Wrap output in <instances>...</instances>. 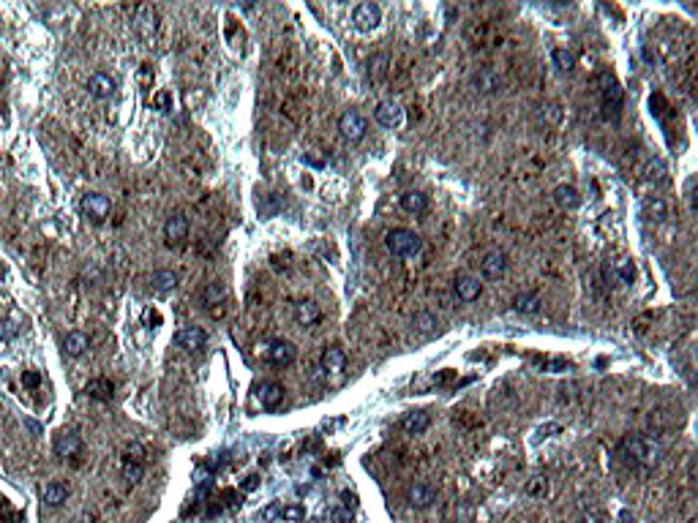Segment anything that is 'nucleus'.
<instances>
[{"label":"nucleus","mask_w":698,"mask_h":523,"mask_svg":"<svg viewBox=\"0 0 698 523\" xmlns=\"http://www.w3.org/2000/svg\"><path fill=\"white\" fill-rule=\"evenodd\" d=\"M603 270H605V278H608V281H614V284H624V286H630V284L636 281V265H633V259H627V256L608 259Z\"/></svg>","instance_id":"obj_10"},{"label":"nucleus","mask_w":698,"mask_h":523,"mask_svg":"<svg viewBox=\"0 0 698 523\" xmlns=\"http://www.w3.org/2000/svg\"><path fill=\"white\" fill-rule=\"evenodd\" d=\"M284 387L278 384V382H262L259 387H256V398L262 403V409H268V412H275L281 403H284Z\"/></svg>","instance_id":"obj_17"},{"label":"nucleus","mask_w":698,"mask_h":523,"mask_svg":"<svg viewBox=\"0 0 698 523\" xmlns=\"http://www.w3.org/2000/svg\"><path fill=\"white\" fill-rule=\"evenodd\" d=\"M620 521H622V523H636V518H633V515H630V512L624 510L622 515H620Z\"/></svg>","instance_id":"obj_40"},{"label":"nucleus","mask_w":698,"mask_h":523,"mask_svg":"<svg viewBox=\"0 0 698 523\" xmlns=\"http://www.w3.org/2000/svg\"><path fill=\"white\" fill-rule=\"evenodd\" d=\"M320 368L327 376H341L347 368V351L341 347H324L322 357H320Z\"/></svg>","instance_id":"obj_14"},{"label":"nucleus","mask_w":698,"mask_h":523,"mask_svg":"<svg viewBox=\"0 0 698 523\" xmlns=\"http://www.w3.org/2000/svg\"><path fill=\"white\" fill-rule=\"evenodd\" d=\"M399 202H401V210L409 213V216H423L425 210H428V197H425L423 191H415V188L404 191L399 197Z\"/></svg>","instance_id":"obj_21"},{"label":"nucleus","mask_w":698,"mask_h":523,"mask_svg":"<svg viewBox=\"0 0 698 523\" xmlns=\"http://www.w3.org/2000/svg\"><path fill=\"white\" fill-rule=\"evenodd\" d=\"M174 347L183 349V351H189V354H194V351H202L205 344H207V333L202 330V327H194V324H189V327H180L177 333H174Z\"/></svg>","instance_id":"obj_8"},{"label":"nucleus","mask_w":698,"mask_h":523,"mask_svg":"<svg viewBox=\"0 0 698 523\" xmlns=\"http://www.w3.org/2000/svg\"><path fill=\"white\" fill-rule=\"evenodd\" d=\"M379 22H382V8L376 3H360V6H355L352 25L357 27L360 33H371V30L379 27Z\"/></svg>","instance_id":"obj_7"},{"label":"nucleus","mask_w":698,"mask_h":523,"mask_svg":"<svg viewBox=\"0 0 698 523\" xmlns=\"http://www.w3.org/2000/svg\"><path fill=\"white\" fill-rule=\"evenodd\" d=\"M474 85H477V90H483V93H494V90L502 88V79H499L497 71L483 69V71H477V74H474Z\"/></svg>","instance_id":"obj_29"},{"label":"nucleus","mask_w":698,"mask_h":523,"mask_svg":"<svg viewBox=\"0 0 698 523\" xmlns=\"http://www.w3.org/2000/svg\"><path fill=\"white\" fill-rule=\"evenodd\" d=\"M505 273H507V256H505L499 249L486 251L483 259H480V275H483L486 281H499Z\"/></svg>","instance_id":"obj_11"},{"label":"nucleus","mask_w":698,"mask_h":523,"mask_svg":"<svg viewBox=\"0 0 698 523\" xmlns=\"http://www.w3.org/2000/svg\"><path fill=\"white\" fill-rule=\"evenodd\" d=\"M41 498H44L47 507H60V504L69 498V488H66L63 482L52 480V482H47V485L41 488Z\"/></svg>","instance_id":"obj_26"},{"label":"nucleus","mask_w":698,"mask_h":523,"mask_svg":"<svg viewBox=\"0 0 698 523\" xmlns=\"http://www.w3.org/2000/svg\"><path fill=\"white\" fill-rule=\"evenodd\" d=\"M150 289H153V295H158V298L172 295L174 289H177V275H174L172 270H156V273L150 275Z\"/></svg>","instance_id":"obj_19"},{"label":"nucleus","mask_w":698,"mask_h":523,"mask_svg":"<svg viewBox=\"0 0 698 523\" xmlns=\"http://www.w3.org/2000/svg\"><path fill=\"white\" fill-rule=\"evenodd\" d=\"M456 298L461 300V302H474V300L483 295V284H480V278L477 275H470V273H461L456 278Z\"/></svg>","instance_id":"obj_16"},{"label":"nucleus","mask_w":698,"mask_h":523,"mask_svg":"<svg viewBox=\"0 0 698 523\" xmlns=\"http://www.w3.org/2000/svg\"><path fill=\"white\" fill-rule=\"evenodd\" d=\"M134 30L142 41H153V36L158 33V11L153 6H137L134 11Z\"/></svg>","instance_id":"obj_6"},{"label":"nucleus","mask_w":698,"mask_h":523,"mask_svg":"<svg viewBox=\"0 0 698 523\" xmlns=\"http://www.w3.org/2000/svg\"><path fill=\"white\" fill-rule=\"evenodd\" d=\"M644 174H647L649 183H663V180H666V174H669V169H666V161H663V158H652V161L647 164V169H644Z\"/></svg>","instance_id":"obj_32"},{"label":"nucleus","mask_w":698,"mask_h":523,"mask_svg":"<svg viewBox=\"0 0 698 523\" xmlns=\"http://www.w3.org/2000/svg\"><path fill=\"white\" fill-rule=\"evenodd\" d=\"M224 300H226V286L224 284L213 281V284H207V286H205V292H202V302H205V305H219V302H224Z\"/></svg>","instance_id":"obj_31"},{"label":"nucleus","mask_w":698,"mask_h":523,"mask_svg":"<svg viewBox=\"0 0 698 523\" xmlns=\"http://www.w3.org/2000/svg\"><path fill=\"white\" fill-rule=\"evenodd\" d=\"M109 210H112V202H109V197L99 194V191H88L79 200V213L88 221H93V224H104L107 216H109Z\"/></svg>","instance_id":"obj_5"},{"label":"nucleus","mask_w":698,"mask_h":523,"mask_svg":"<svg viewBox=\"0 0 698 523\" xmlns=\"http://www.w3.org/2000/svg\"><path fill=\"white\" fill-rule=\"evenodd\" d=\"M88 93L99 101L115 99V93H118V79L109 76L107 71H96V74L88 79Z\"/></svg>","instance_id":"obj_12"},{"label":"nucleus","mask_w":698,"mask_h":523,"mask_svg":"<svg viewBox=\"0 0 698 523\" xmlns=\"http://www.w3.org/2000/svg\"><path fill=\"white\" fill-rule=\"evenodd\" d=\"M164 237H167V246H183L186 243V237H189V218L183 216V213H174L167 218V224H164Z\"/></svg>","instance_id":"obj_15"},{"label":"nucleus","mask_w":698,"mask_h":523,"mask_svg":"<svg viewBox=\"0 0 698 523\" xmlns=\"http://www.w3.org/2000/svg\"><path fill=\"white\" fill-rule=\"evenodd\" d=\"M415 327H418L420 333H431V330L437 327V319H434L431 314H418V316H415Z\"/></svg>","instance_id":"obj_36"},{"label":"nucleus","mask_w":698,"mask_h":523,"mask_svg":"<svg viewBox=\"0 0 698 523\" xmlns=\"http://www.w3.org/2000/svg\"><path fill=\"white\" fill-rule=\"evenodd\" d=\"M256 354H259L265 363L275 365V368H287V365H292V363H295L298 349H295L292 341L271 338V341H265V344H259V347H256Z\"/></svg>","instance_id":"obj_3"},{"label":"nucleus","mask_w":698,"mask_h":523,"mask_svg":"<svg viewBox=\"0 0 698 523\" xmlns=\"http://www.w3.org/2000/svg\"><path fill=\"white\" fill-rule=\"evenodd\" d=\"M644 218H647V221H655V224L666 221V218H669V204L660 200V197H649V200L644 202Z\"/></svg>","instance_id":"obj_27"},{"label":"nucleus","mask_w":698,"mask_h":523,"mask_svg":"<svg viewBox=\"0 0 698 523\" xmlns=\"http://www.w3.org/2000/svg\"><path fill=\"white\" fill-rule=\"evenodd\" d=\"M320 319H322V308L314 300H300L298 305H295V322L300 327H314Z\"/></svg>","instance_id":"obj_20"},{"label":"nucleus","mask_w":698,"mask_h":523,"mask_svg":"<svg viewBox=\"0 0 698 523\" xmlns=\"http://www.w3.org/2000/svg\"><path fill=\"white\" fill-rule=\"evenodd\" d=\"M88 349H90V338H88L85 333H79V330H71V333L63 338V351H66L69 357H82Z\"/></svg>","instance_id":"obj_25"},{"label":"nucleus","mask_w":698,"mask_h":523,"mask_svg":"<svg viewBox=\"0 0 698 523\" xmlns=\"http://www.w3.org/2000/svg\"><path fill=\"white\" fill-rule=\"evenodd\" d=\"M142 474H145V466L137 461V458H125L123 461V477L134 485V482H139L142 480Z\"/></svg>","instance_id":"obj_34"},{"label":"nucleus","mask_w":698,"mask_h":523,"mask_svg":"<svg viewBox=\"0 0 698 523\" xmlns=\"http://www.w3.org/2000/svg\"><path fill=\"white\" fill-rule=\"evenodd\" d=\"M401 428L406 433H412V436H420L431 428V414L428 412H409V414L401 417Z\"/></svg>","instance_id":"obj_23"},{"label":"nucleus","mask_w":698,"mask_h":523,"mask_svg":"<svg viewBox=\"0 0 698 523\" xmlns=\"http://www.w3.org/2000/svg\"><path fill=\"white\" fill-rule=\"evenodd\" d=\"M17 333H20V319H17V316H6V319H0V338H3V341L17 338Z\"/></svg>","instance_id":"obj_35"},{"label":"nucleus","mask_w":698,"mask_h":523,"mask_svg":"<svg viewBox=\"0 0 698 523\" xmlns=\"http://www.w3.org/2000/svg\"><path fill=\"white\" fill-rule=\"evenodd\" d=\"M554 202H556L562 210H578L584 200H581V194H578V188H575V186L562 183V186H556V188H554Z\"/></svg>","instance_id":"obj_22"},{"label":"nucleus","mask_w":698,"mask_h":523,"mask_svg":"<svg viewBox=\"0 0 698 523\" xmlns=\"http://www.w3.org/2000/svg\"><path fill=\"white\" fill-rule=\"evenodd\" d=\"M300 161H303V164H308V167H317V169H322V167H324L322 158H317V155H311V153H306V155H303Z\"/></svg>","instance_id":"obj_39"},{"label":"nucleus","mask_w":698,"mask_h":523,"mask_svg":"<svg viewBox=\"0 0 698 523\" xmlns=\"http://www.w3.org/2000/svg\"><path fill=\"white\" fill-rule=\"evenodd\" d=\"M278 510H281L278 504H271V507H268V510H265V512L259 515V523H268L271 518H278Z\"/></svg>","instance_id":"obj_38"},{"label":"nucleus","mask_w":698,"mask_h":523,"mask_svg":"<svg viewBox=\"0 0 698 523\" xmlns=\"http://www.w3.org/2000/svg\"><path fill=\"white\" fill-rule=\"evenodd\" d=\"M52 449H55V455H57V458H74L76 452L82 449V436H79V431H74V428L60 431V433L55 436V445H52Z\"/></svg>","instance_id":"obj_13"},{"label":"nucleus","mask_w":698,"mask_h":523,"mask_svg":"<svg viewBox=\"0 0 698 523\" xmlns=\"http://www.w3.org/2000/svg\"><path fill=\"white\" fill-rule=\"evenodd\" d=\"M540 295L538 292H521V295H516L513 300V311H519V314H538L540 311Z\"/></svg>","instance_id":"obj_28"},{"label":"nucleus","mask_w":698,"mask_h":523,"mask_svg":"<svg viewBox=\"0 0 698 523\" xmlns=\"http://www.w3.org/2000/svg\"><path fill=\"white\" fill-rule=\"evenodd\" d=\"M278 521H284V523L306 521V510H303L300 504H287V507H281V510H278Z\"/></svg>","instance_id":"obj_33"},{"label":"nucleus","mask_w":698,"mask_h":523,"mask_svg":"<svg viewBox=\"0 0 698 523\" xmlns=\"http://www.w3.org/2000/svg\"><path fill=\"white\" fill-rule=\"evenodd\" d=\"M551 63L559 69V71H573L575 63H578V55L573 50H565V47H559V50L551 52Z\"/></svg>","instance_id":"obj_30"},{"label":"nucleus","mask_w":698,"mask_h":523,"mask_svg":"<svg viewBox=\"0 0 698 523\" xmlns=\"http://www.w3.org/2000/svg\"><path fill=\"white\" fill-rule=\"evenodd\" d=\"M366 131H369V120L357 112V109H347L341 118H338V134L341 139L349 142V145H357L366 139Z\"/></svg>","instance_id":"obj_4"},{"label":"nucleus","mask_w":698,"mask_h":523,"mask_svg":"<svg viewBox=\"0 0 698 523\" xmlns=\"http://www.w3.org/2000/svg\"><path fill=\"white\" fill-rule=\"evenodd\" d=\"M385 249L390 251L393 256H399V259H406V256H418L423 251V240L412 229L396 226V229H390L385 235Z\"/></svg>","instance_id":"obj_2"},{"label":"nucleus","mask_w":698,"mask_h":523,"mask_svg":"<svg viewBox=\"0 0 698 523\" xmlns=\"http://www.w3.org/2000/svg\"><path fill=\"white\" fill-rule=\"evenodd\" d=\"M437 496H439V491H437L431 482H415V485L409 488V494H406L409 504H412L415 510H428V507L437 501Z\"/></svg>","instance_id":"obj_18"},{"label":"nucleus","mask_w":698,"mask_h":523,"mask_svg":"<svg viewBox=\"0 0 698 523\" xmlns=\"http://www.w3.org/2000/svg\"><path fill=\"white\" fill-rule=\"evenodd\" d=\"M622 452L638 466H655L663 458V445L655 436H641V433H630L624 436Z\"/></svg>","instance_id":"obj_1"},{"label":"nucleus","mask_w":698,"mask_h":523,"mask_svg":"<svg viewBox=\"0 0 698 523\" xmlns=\"http://www.w3.org/2000/svg\"><path fill=\"white\" fill-rule=\"evenodd\" d=\"M39 382H41V374H39V371H25V374H22V384H27V387H36Z\"/></svg>","instance_id":"obj_37"},{"label":"nucleus","mask_w":698,"mask_h":523,"mask_svg":"<svg viewBox=\"0 0 698 523\" xmlns=\"http://www.w3.org/2000/svg\"><path fill=\"white\" fill-rule=\"evenodd\" d=\"M374 120L382 125V128H388V131H396V128H401V123H404V109H401L399 101H393V99L379 101L374 109Z\"/></svg>","instance_id":"obj_9"},{"label":"nucleus","mask_w":698,"mask_h":523,"mask_svg":"<svg viewBox=\"0 0 698 523\" xmlns=\"http://www.w3.org/2000/svg\"><path fill=\"white\" fill-rule=\"evenodd\" d=\"M243 488H246V491H254V488H256V477H249V482H246Z\"/></svg>","instance_id":"obj_41"},{"label":"nucleus","mask_w":698,"mask_h":523,"mask_svg":"<svg viewBox=\"0 0 698 523\" xmlns=\"http://www.w3.org/2000/svg\"><path fill=\"white\" fill-rule=\"evenodd\" d=\"M85 393H88V398H93V400H112V396H115V384L107 379V376H99V379H90L88 384H85Z\"/></svg>","instance_id":"obj_24"}]
</instances>
